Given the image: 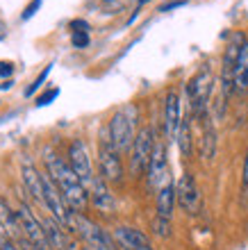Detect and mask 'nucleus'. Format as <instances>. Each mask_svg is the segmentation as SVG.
I'll return each mask as SVG.
<instances>
[{
    "label": "nucleus",
    "instance_id": "f257e3e1",
    "mask_svg": "<svg viewBox=\"0 0 248 250\" xmlns=\"http://www.w3.org/2000/svg\"><path fill=\"white\" fill-rule=\"evenodd\" d=\"M46 168H48V175H50V178L55 180V185L59 187L62 196L66 198L68 207H71L73 211L82 214V211L89 207L91 200H89V191H87V187L82 185V180L75 175V171L71 168V164L64 162L59 155H55V152L48 150L46 152Z\"/></svg>",
    "mask_w": 248,
    "mask_h": 250
},
{
    "label": "nucleus",
    "instance_id": "f03ea898",
    "mask_svg": "<svg viewBox=\"0 0 248 250\" xmlns=\"http://www.w3.org/2000/svg\"><path fill=\"white\" fill-rule=\"evenodd\" d=\"M68 228L78 232L80 239L87 244V250H118V244H116V239H114V234L103 230L98 223L89 221L85 214L73 211L71 221H68Z\"/></svg>",
    "mask_w": 248,
    "mask_h": 250
},
{
    "label": "nucleus",
    "instance_id": "7ed1b4c3",
    "mask_svg": "<svg viewBox=\"0 0 248 250\" xmlns=\"http://www.w3.org/2000/svg\"><path fill=\"white\" fill-rule=\"evenodd\" d=\"M135 123H137V107L128 105L121 107L114 112L110 125H107V132H110L112 144L116 146L118 152H130L132 144H135Z\"/></svg>",
    "mask_w": 248,
    "mask_h": 250
},
{
    "label": "nucleus",
    "instance_id": "20e7f679",
    "mask_svg": "<svg viewBox=\"0 0 248 250\" xmlns=\"http://www.w3.org/2000/svg\"><path fill=\"white\" fill-rule=\"evenodd\" d=\"M98 166H100V178L107 185H121L123 182V162H121V152L116 146L112 144L110 132H103L98 146Z\"/></svg>",
    "mask_w": 248,
    "mask_h": 250
},
{
    "label": "nucleus",
    "instance_id": "39448f33",
    "mask_svg": "<svg viewBox=\"0 0 248 250\" xmlns=\"http://www.w3.org/2000/svg\"><path fill=\"white\" fill-rule=\"evenodd\" d=\"M155 130L150 125H144L141 130L137 132L135 137V144H132V150H130V171L135 178L148 173V166H150V157H153V150H155Z\"/></svg>",
    "mask_w": 248,
    "mask_h": 250
},
{
    "label": "nucleus",
    "instance_id": "423d86ee",
    "mask_svg": "<svg viewBox=\"0 0 248 250\" xmlns=\"http://www.w3.org/2000/svg\"><path fill=\"white\" fill-rule=\"evenodd\" d=\"M209 93H212V73H209V66H203L201 71L187 82V96H189L191 112L198 121L207 116Z\"/></svg>",
    "mask_w": 248,
    "mask_h": 250
},
{
    "label": "nucleus",
    "instance_id": "0eeeda50",
    "mask_svg": "<svg viewBox=\"0 0 248 250\" xmlns=\"http://www.w3.org/2000/svg\"><path fill=\"white\" fill-rule=\"evenodd\" d=\"M16 221H19V228H21V232H23V237H25L34 248L37 250H50L46 230H44V223H39V218L34 216L32 209H30L25 203L19 205V209H16Z\"/></svg>",
    "mask_w": 248,
    "mask_h": 250
},
{
    "label": "nucleus",
    "instance_id": "6e6552de",
    "mask_svg": "<svg viewBox=\"0 0 248 250\" xmlns=\"http://www.w3.org/2000/svg\"><path fill=\"white\" fill-rule=\"evenodd\" d=\"M244 43H246V34L235 32L230 37L228 46H225L223 68H221V86H223V96H225V98L235 91V66H237V60H239V53H242Z\"/></svg>",
    "mask_w": 248,
    "mask_h": 250
},
{
    "label": "nucleus",
    "instance_id": "1a4fd4ad",
    "mask_svg": "<svg viewBox=\"0 0 248 250\" xmlns=\"http://www.w3.org/2000/svg\"><path fill=\"white\" fill-rule=\"evenodd\" d=\"M176 196H178V205L180 209L187 211L189 216H196L203 207V198H201V189H198L196 180L191 173H182L180 180L176 185Z\"/></svg>",
    "mask_w": 248,
    "mask_h": 250
},
{
    "label": "nucleus",
    "instance_id": "9d476101",
    "mask_svg": "<svg viewBox=\"0 0 248 250\" xmlns=\"http://www.w3.org/2000/svg\"><path fill=\"white\" fill-rule=\"evenodd\" d=\"M68 164H71L75 175L82 180V185L89 191V187H91L96 175H93V171H91V159H89V152H87V146L82 139H73L71 146H68Z\"/></svg>",
    "mask_w": 248,
    "mask_h": 250
},
{
    "label": "nucleus",
    "instance_id": "9b49d317",
    "mask_svg": "<svg viewBox=\"0 0 248 250\" xmlns=\"http://www.w3.org/2000/svg\"><path fill=\"white\" fill-rule=\"evenodd\" d=\"M166 182H171L169 178V157H166V146L157 144L150 157V166H148V185L150 189L159 191Z\"/></svg>",
    "mask_w": 248,
    "mask_h": 250
},
{
    "label": "nucleus",
    "instance_id": "f8f14e48",
    "mask_svg": "<svg viewBox=\"0 0 248 250\" xmlns=\"http://www.w3.org/2000/svg\"><path fill=\"white\" fill-rule=\"evenodd\" d=\"M180 123H182V116H180V98H178V91L171 89L166 93V100H164V134L169 141L178 137V130H180Z\"/></svg>",
    "mask_w": 248,
    "mask_h": 250
},
{
    "label": "nucleus",
    "instance_id": "ddd939ff",
    "mask_svg": "<svg viewBox=\"0 0 248 250\" xmlns=\"http://www.w3.org/2000/svg\"><path fill=\"white\" fill-rule=\"evenodd\" d=\"M114 239H116L121 250H141L150 246L148 234L139 228H132V225H118L114 230Z\"/></svg>",
    "mask_w": 248,
    "mask_h": 250
},
{
    "label": "nucleus",
    "instance_id": "4468645a",
    "mask_svg": "<svg viewBox=\"0 0 248 250\" xmlns=\"http://www.w3.org/2000/svg\"><path fill=\"white\" fill-rule=\"evenodd\" d=\"M89 200H91L93 207L100 209L103 214H110V211H114V207H116V200L112 196L110 185H107L100 175H96L91 187H89Z\"/></svg>",
    "mask_w": 248,
    "mask_h": 250
},
{
    "label": "nucleus",
    "instance_id": "2eb2a0df",
    "mask_svg": "<svg viewBox=\"0 0 248 250\" xmlns=\"http://www.w3.org/2000/svg\"><path fill=\"white\" fill-rule=\"evenodd\" d=\"M44 230H46L48 244H50L52 250H73V241L62 230V223H59L57 218H46L44 221Z\"/></svg>",
    "mask_w": 248,
    "mask_h": 250
},
{
    "label": "nucleus",
    "instance_id": "dca6fc26",
    "mask_svg": "<svg viewBox=\"0 0 248 250\" xmlns=\"http://www.w3.org/2000/svg\"><path fill=\"white\" fill-rule=\"evenodd\" d=\"M23 182H25V189L34 196V200H39L44 207H46V196H44V173H39L32 164H23Z\"/></svg>",
    "mask_w": 248,
    "mask_h": 250
},
{
    "label": "nucleus",
    "instance_id": "f3484780",
    "mask_svg": "<svg viewBox=\"0 0 248 250\" xmlns=\"http://www.w3.org/2000/svg\"><path fill=\"white\" fill-rule=\"evenodd\" d=\"M176 203H178L176 185H173V182H166L162 189L157 191V216H159V218H166V221H171Z\"/></svg>",
    "mask_w": 248,
    "mask_h": 250
},
{
    "label": "nucleus",
    "instance_id": "a211bd4d",
    "mask_svg": "<svg viewBox=\"0 0 248 250\" xmlns=\"http://www.w3.org/2000/svg\"><path fill=\"white\" fill-rule=\"evenodd\" d=\"M235 93H239V96L248 93V39L244 43L235 66Z\"/></svg>",
    "mask_w": 248,
    "mask_h": 250
},
{
    "label": "nucleus",
    "instance_id": "6ab92c4d",
    "mask_svg": "<svg viewBox=\"0 0 248 250\" xmlns=\"http://www.w3.org/2000/svg\"><path fill=\"white\" fill-rule=\"evenodd\" d=\"M0 228H2V232H5L9 239H14V241H19V239L23 237V232H21V228H19V221H16V211L9 209L5 200H0Z\"/></svg>",
    "mask_w": 248,
    "mask_h": 250
},
{
    "label": "nucleus",
    "instance_id": "aec40b11",
    "mask_svg": "<svg viewBox=\"0 0 248 250\" xmlns=\"http://www.w3.org/2000/svg\"><path fill=\"white\" fill-rule=\"evenodd\" d=\"M201 123H203L201 157L203 159H214V155H216V132H214V125L209 123V116H205Z\"/></svg>",
    "mask_w": 248,
    "mask_h": 250
},
{
    "label": "nucleus",
    "instance_id": "412c9836",
    "mask_svg": "<svg viewBox=\"0 0 248 250\" xmlns=\"http://www.w3.org/2000/svg\"><path fill=\"white\" fill-rule=\"evenodd\" d=\"M178 148H180V152H182V157H191V123H189V116L187 119H182V123H180V130H178Z\"/></svg>",
    "mask_w": 248,
    "mask_h": 250
},
{
    "label": "nucleus",
    "instance_id": "4be33fe9",
    "mask_svg": "<svg viewBox=\"0 0 248 250\" xmlns=\"http://www.w3.org/2000/svg\"><path fill=\"white\" fill-rule=\"evenodd\" d=\"M153 230H155L157 237H162V239L171 237V221L155 216V221H153Z\"/></svg>",
    "mask_w": 248,
    "mask_h": 250
},
{
    "label": "nucleus",
    "instance_id": "5701e85b",
    "mask_svg": "<svg viewBox=\"0 0 248 250\" xmlns=\"http://www.w3.org/2000/svg\"><path fill=\"white\" fill-rule=\"evenodd\" d=\"M57 96H59V89H57V86H52V89H48V91L41 93L34 105H37V107H46V105H50V103L57 98Z\"/></svg>",
    "mask_w": 248,
    "mask_h": 250
},
{
    "label": "nucleus",
    "instance_id": "b1692460",
    "mask_svg": "<svg viewBox=\"0 0 248 250\" xmlns=\"http://www.w3.org/2000/svg\"><path fill=\"white\" fill-rule=\"evenodd\" d=\"M48 73H50V66H46V68H44V73H41L39 78H37V80H34V82H32V84L27 86V89H25V96H32V93L37 91V89H39L41 84H44V80L48 78Z\"/></svg>",
    "mask_w": 248,
    "mask_h": 250
},
{
    "label": "nucleus",
    "instance_id": "393cba45",
    "mask_svg": "<svg viewBox=\"0 0 248 250\" xmlns=\"http://www.w3.org/2000/svg\"><path fill=\"white\" fill-rule=\"evenodd\" d=\"M41 2H44V0H32V2H30V5H27L25 9H23V14H21V19H23V21H30V19L34 16V14L39 12Z\"/></svg>",
    "mask_w": 248,
    "mask_h": 250
},
{
    "label": "nucleus",
    "instance_id": "a878e982",
    "mask_svg": "<svg viewBox=\"0 0 248 250\" xmlns=\"http://www.w3.org/2000/svg\"><path fill=\"white\" fill-rule=\"evenodd\" d=\"M73 46L75 48H87L89 46V34L87 32H73Z\"/></svg>",
    "mask_w": 248,
    "mask_h": 250
},
{
    "label": "nucleus",
    "instance_id": "bb28decb",
    "mask_svg": "<svg viewBox=\"0 0 248 250\" xmlns=\"http://www.w3.org/2000/svg\"><path fill=\"white\" fill-rule=\"evenodd\" d=\"M0 250H21V248L16 246L14 239H9L5 232H2V234H0Z\"/></svg>",
    "mask_w": 248,
    "mask_h": 250
},
{
    "label": "nucleus",
    "instance_id": "cd10ccee",
    "mask_svg": "<svg viewBox=\"0 0 248 250\" xmlns=\"http://www.w3.org/2000/svg\"><path fill=\"white\" fill-rule=\"evenodd\" d=\"M71 30L73 32H87V30H89V23H87V21H71Z\"/></svg>",
    "mask_w": 248,
    "mask_h": 250
},
{
    "label": "nucleus",
    "instance_id": "c85d7f7f",
    "mask_svg": "<svg viewBox=\"0 0 248 250\" xmlns=\"http://www.w3.org/2000/svg\"><path fill=\"white\" fill-rule=\"evenodd\" d=\"M14 71V66L9 62H0V78H9Z\"/></svg>",
    "mask_w": 248,
    "mask_h": 250
},
{
    "label": "nucleus",
    "instance_id": "c756f323",
    "mask_svg": "<svg viewBox=\"0 0 248 250\" xmlns=\"http://www.w3.org/2000/svg\"><path fill=\"white\" fill-rule=\"evenodd\" d=\"M242 187H244V191H248V152H246V159H244V173H242Z\"/></svg>",
    "mask_w": 248,
    "mask_h": 250
},
{
    "label": "nucleus",
    "instance_id": "7c9ffc66",
    "mask_svg": "<svg viewBox=\"0 0 248 250\" xmlns=\"http://www.w3.org/2000/svg\"><path fill=\"white\" fill-rule=\"evenodd\" d=\"M184 0H176V2H169V5H162L159 7V12H171V9H176V7H182Z\"/></svg>",
    "mask_w": 248,
    "mask_h": 250
},
{
    "label": "nucleus",
    "instance_id": "2f4dec72",
    "mask_svg": "<svg viewBox=\"0 0 248 250\" xmlns=\"http://www.w3.org/2000/svg\"><path fill=\"white\" fill-rule=\"evenodd\" d=\"M12 84H14L12 80H7V82H2V84H0V91H7V89H9Z\"/></svg>",
    "mask_w": 248,
    "mask_h": 250
},
{
    "label": "nucleus",
    "instance_id": "473e14b6",
    "mask_svg": "<svg viewBox=\"0 0 248 250\" xmlns=\"http://www.w3.org/2000/svg\"><path fill=\"white\" fill-rule=\"evenodd\" d=\"M0 39H5V23L0 21Z\"/></svg>",
    "mask_w": 248,
    "mask_h": 250
},
{
    "label": "nucleus",
    "instance_id": "72a5a7b5",
    "mask_svg": "<svg viewBox=\"0 0 248 250\" xmlns=\"http://www.w3.org/2000/svg\"><path fill=\"white\" fill-rule=\"evenodd\" d=\"M141 250H153V246H146V248H141Z\"/></svg>",
    "mask_w": 248,
    "mask_h": 250
},
{
    "label": "nucleus",
    "instance_id": "f704fd0d",
    "mask_svg": "<svg viewBox=\"0 0 248 250\" xmlns=\"http://www.w3.org/2000/svg\"><path fill=\"white\" fill-rule=\"evenodd\" d=\"M144 2H148V0H139V5H144Z\"/></svg>",
    "mask_w": 248,
    "mask_h": 250
},
{
    "label": "nucleus",
    "instance_id": "c9c22d12",
    "mask_svg": "<svg viewBox=\"0 0 248 250\" xmlns=\"http://www.w3.org/2000/svg\"><path fill=\"white\" fill-rule=\"evenodd\" d=\"M103 2H112V0H103Z\"/></svg>",
    "mask_w": 248,
    "mask_h": 250
}]
</instances>
